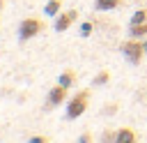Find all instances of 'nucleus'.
<instances>
[{
	"label": "nucleus",
	"mask_w": 147,
	"mask_h": 143,
	"mask_svg": "<svg viewBox=\"0 0 147 143\" xmlns=\"http://www.w3.org/2000/svg\"><path fill=\"white\" fill-rule=\"evenodd\" d=\"M44 28H46V23H44L41 18H37V16L23 18V21L18 23V42H28V39L37 37L39 32H44Z\"/></svg>",
	"instance_id": "1"
},
{
	"label": "nucleus",
	"mask_w": 147,
	"mask_h": 143,
	"mask_svg": "<svg viewBox=\"0 0 147 143\" xmlns=\"http://www.w3.org/2000/svg\"><path fill=\"white\" fill-rule=\"evenodd\" d=\"M87 101H90V90H78L69 101H67V118L76 120L87 111Z\"/></svg>",
	"instance_id": "2"
},
{
	"label": "nucleus",
	"mask_w": 147,
	"mask_h": 143,
	"mask_svg": "<svg viewBox=\"0 0 147 143\" xmlns=\"http://www.w3.org/2000/svg\"><path fill=\"white\" fill-rule=\"evenodd\" d=\"M122 55L131 62V65H140V60L145 58V48H142V42H138L136 37H129L126 42H122L119 46Z\"/></svg>",
	"instance_id": "3"
},
{
	"label": "nucleus",
	"mask_w": 147,
	"mask_h": 143,
	"mask_svg": "<svg viewBox=\"0 0 147 143\" xmlns=\"http://www.w3.org/2000/svg\"><path fill=\"white\" fill-rule=\"evenodd\" d=\"M78 18V12L76 9H67V12H60L55 16V32H64L74 25V21Z\"/></svg>",
	"instance_id": "4"
},
{
	"label": "nucleus",
	"mask_w": 147,
	"mask_h": 143,
	"mask_svg": "<svg viewBox=\"0 0 147 143\" xmlns=\"http://www.w3.org/2000/svg\"><path fill=\"white\" fill-rule=\"evenodd\" d=\"M67 92H69V88H64L62 83L53 85V88L48 90V101H46V108H53V106H60L62 101H67Z\"/></svg>",
	"instance_id": "5"
},
{
	"label": "nucleus",
	"mask_w": 147,
	"mask_h": 143,
	"mask_svg": "<svg viewBox=\"0 0 147 143\" xmlns=\"http://www.w3.org/2000/svg\"><path fill=\"white\" fill-rule=\"evenodd\" d=\"M115 141H117V143H136V141H138V134H136V129H131V127H122V129L115 131Z\"/></svg>",
	"instance_id": "6"
},
{
	"label": "nucleus",
	"mask_w": 147,
	"mask_h": 143,
	"mask_svg": "<svg viewBox=\"0 0 147 143\" xmlns=\"http://www.w3.org/2000/svg\"><path fill=\"white\" fill-rule=\"evenodd\" d=\"M60 12H62V0H48L46 7H44V14H46L48 18H55Z\"/></svg>",
	"instance_id": "7"
},
{
	"label": "nucleus",
	"mask_w": 147,
	"mask_h": 143,
	"mask_svg": "<svg viewBox=\"0 0 147 143\" xmlns=\"http://www.w3.org/2000/svg\"><path fill=\"white\" fill-rule=\"evenodd\" d=\"M129 37H147V21L145 23H129Z\"/></svg>",
	"instance_id": "8"
},
{
	"label": "nucleus",
	"mask_w": 147,
	"mask_h": 143,
	"mask_svg": "<svg viewBox=\"0 0 147 143\" xmlns=\"http://www.w3.org/2000/svg\"><path fill=\"white\" fill-rule=\"evenodd\" d=\"M122 0H94V9L96 12H110L115 7H119Z\"/></svg>",
	"instance_id": "9"
},
{
	"label": "nucleus",
	"mask_w": 147,
	"mask_h": 143,
	"mask_svg": "<svg viewBox=\"0 0 147 143\" xmlns=\"http://www.w3.org/2000/svg\"><path fill=\"white\" fill-rule=\"evenodd\" d=\"M76 78H78V76H76V72H74V69H64V72L60 74L57 83H62L64 88H71V85L76 83Z\"/></svg>",
	"instance_id": "10"
},
{
	"label": "nucleus",
	"mask_w": 147,
	"mask_h": 143,
	"mask_svg": "<svg viewBox=\"0 0 147 143\" xmlns=\"http://www.w3.org/2000/svg\"><path fill=\"white\" fill-rule=\"evenodd\" d=\"M108 81H110V72H108V69H101V72L92 78V85H106Z\"/></svg>",
	"instance_id": "11"
},
{
	"label": "nucleus",
	"mask_w": 147,
	"mask_h": 143,
	"mask_svg": "<svg viewBox=\"0 0 147 143\" xmlns=\"http://www.w3.org/2000/svg\"><path fill=\"white\" fill-rule=\"evenodd\" d=\"M147 21V9H136L129 18V23H145Z\"/></svg>",
	"instance_id": "12"
},
{
	"label": "nucleus",
	"mask_w": 147,
	"mask_h": 143,
	"mask_svg": "<svg viewBox=\"0 0 147 143\" xmlns=\"http://www.w3.org/2000/svg\"><path fill=\"white\" fill-rule=\"evenodd\" d=\"M92 30H94V23H90V21H87V23H83V25H80V35H83V37H87V35H90V32H92Z\"/></svg>",
	"instance_id": "13"
},
{
	"label": "nucleus",
	"mask_w": 147,
	"mask_h": 143,
	"mask_svg": "<svg viewBox=\"0 0 147 143\" xmlns=\"http://www.w3.org/2000/svg\"><path fill=\"white\" fill-rule=\"evenodd\" d=\"M48 141H51V138H48V136H41V134H39V136H32V138H30V143H48Z\"/></svg>",
	"instance_id": "14"
},
{
	"label": "nucleus",
	"mask_w": 147,
	"mask_h": 143,
	"mask_svg": "<svg viewBox=\"0 0 147 143\" xmlns=\"http://www.w3.org/2000/svg\"><path fill=\"white\" fill-rule=\"evenodd\" d=\"M101 141H115V131H110V129H106V134L101 136Z\"/></svg>",
	"instance_id": "15"
},
{
	"label": "nucleus",
	"mask_w": 147,
	"mask_h": 143,
	"mask_svg": "<svg viewBox=\"0 0 147 143\" xmlns=\"http://www.w3.org/2000/svg\"><path fill=\"white\" fill-rule=\"evenodd\" d=\"M78 141H80V143H87V141H92V136H90V134H83Z\"/></svg>",
	"instance_id": "16"
},
{
	"label": "nucleus",
	"mask_w": 147,
	"mask_h": 143,
	"mask_svg": "<svg viewBox=\"0 0 147 143\" xmlns=\"http://www.w3.org/2000/svg\"><path fill=\"white\" fill-rule=\"evenodd\" d=\"M142 48H145V53H147V42H142Z\"/></svg>",
	"instance_id": "17"
}]
</instances>
